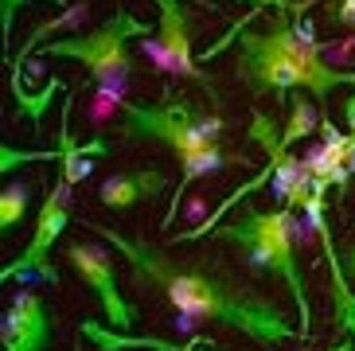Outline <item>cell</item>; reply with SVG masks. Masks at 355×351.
Masks as SVG:
<instances>
[{"label":"cell","instance_id":"obj_8","mask_svg":"<svg viewBox=\"0 0 355 351\" xmlns=\"http://www.w3.org/2000/svg\"><path fill=\"white\" fill-rule=\"evenodd\" d=\"M55 320L47 300L35 289H20L0 316V348L4 351H51Z\"/></svg>","mask_w":355,"mask_h":351},{"label":"cell","instance_id":"obj_20","mask_svg":"<svg viewBox=\"0 0 355 351\" xmlns=\"http://www.w3.org/2000/svg\"><path fill=\"white\" fill-rule=\"evenodd\" d=\"M74 351H83V343H78V340H74Z\"/></svg>","mask_w":355,"mask_h":351},{"label":"cell","instance_id":"obj_10","mask_svg":"<svg viewBox=\"0 0 355 351\" xmlns=\"http://www.w3.org/2000/svg\"><path fill=\"white\" fill-rule=\"evenodd\" d=\"M176 160H180V184H176L172 203H168V211H164V230H172V223H176V215H180V203L188 196V187L196 184V180H203V176H219L223 168L230 164V153L223 148V141H215V145L196 148V153L176 156Z\"/></svg>","mask_w":355,"mask_h":351},{"label":"cell","instance_id":"obj_14","mask_svg":"<svg viewBox=\"0 0 355 351\" xmlns=\"http://www.w3.org/2000/svg\"><path fill=\"white\" fill-rule=\"evenodd\" d=\"M59 8H67V0H51ZM24 8V0H0V35H4V47L12 40V28H16V12Z\"/></svg>","mask_w":355,"mask_h":351},{"label":"cell","instance_id":"obj_12","mask_svg":"<svg viewBox=\"0 0 355 351\" xmlns=\"http://www.w3.org/2000/svg\"><path fill=\"white\" fill-rule=\"evenodd\" d=\"M28 203H32V184H8L0 191V234H12L20 227V219L28 215Z\"/></svg>","mask_w":355,"mask_h":351},{"label":"cell","instance_id":"obj_18","mask_svg":"<svg viewBox=\"0 0 355 351\" xmlns=\"http://www.w3.org/2000/svg\"><path fill=\"white\" fill-rule=\"evenodd\" d=\"M309 4H313V0H304V4H289V12H293V16H301V12L309 8Z\"/></svg>","mask_w":355,"mask_h":351},{"label":"cell","instance_id":"obj_6","mask_svg":"<svg viewBox=\"0 0 355 351\" xmlns=\"http://www.w3.org/2000/svg\"><path fill=\"white\" fill-rule=\"evenodd\" d=\"M67 266H71L74 273H78V281L98 297L110 328L133 336L137 305H129L125 293L117 289V273H114V254H110V246H105V242H94V238H74V242H67Z\"/></svg>","mask_w":355,"mask_h":351},{"label":"cell","instance_id":"obj_4","mask_svg":"<svg viewBox=\"0 0 355 351\" xmlns=\"http://www.w3.org/2000/svg\"><path fill=\"white\" fill-rule=\"evenodd\" d=\"M223 129H227V121L219 114H203L168 86L160 102H121V121H117L121 141H129V145L153 141V145L172 148V156H188L196 148L215 145V141H223Z\"/></svg>","mask_w":355,"mask_h":351},{"label":"cell","instance_id":"obj_15","mask_svg":"<svg viewBox=\"0 0 355 351\" xmlns=\"http://www.w3.org/2000/svg\"><path fill=\"white\" fill-rule=\"evenodd\" d=\"M328 20L344 24V28H355V0H336L332 8H328Z\"/></svg>","mask_w":355,"mask_h":351},{"label":"cell","instance_id":"obj_13","mask_svg":"<svg viewBox=\"0 0 355 351\" xmlns=\"http://www.w3.org/2000/svg\"><path fill=\"white\" fill-rule=\"evenodd\" d=\"M316 121H320V114H316V105L313 102H293L289 110V121H285L282 129V145H297V141H304V137L316 129Z\"/></svg>","mask_w":355,"mask_h":351},{"label":"cell","instance_id":"obj_7","mask_svg":"<svg viewBox=\"0 0 355 351\" xmlns=\"http://www.w3.org/2000/svg\"><path fill=\"white\" fill-rule=\"evenodd\" d=\"M160 12L157 20V35L145 43V51L153 55V62L160 67V74H180V78H191L203 90L215 98V86H211L207 71H199L196 51H191V12L180 4V0H153Z\"/></svg>","mask_w":355,"mask_h":351},{"label":"cell","instance_id":"obj_16","mask_svg":"<svg viewBox=\"0 0 355 351\" xmlns=\"http://www.w3.org/2000/svg\"><path fill=\"white\" fill-rule=\"evenodd\" d=\"M340 269H344L347 285H355V246H347L344 254H340Z\"/></svg>","mask_w":355,"mask_h":351},{"label":"cell","instance_id":"obj_1","mask_svg":"<svg viewBox=\"0 0 355 351\" xmlns=\"http://www.w3.org/2000/svg\"><path fill=\"white\" fill-rule=\"evenodd\" d=\"M86 230H94L110 250H117L129 262L133 285L160 289V297L184 316V320H215L223 328H234L258 348L293 340L289 312L273 297L258 293L254 285L239 281L227 266L215 262V254H191L172 258V250L153 246L145 238H125L121 230H110L94 219H78Z\"/></svg>","mask_w":355,"mask_h":351},{"label":"cell","instance_id":"obj_3","mask_svg":"<svg viewBox=\"0 0 355 351\" xmlns=\"http://www.w3.org/2000/svg\"><path fill=\"white\" fill-rule=\"evenodd\" d=\"M157 35V28L145 20L129 16L125 8H117L105 24L90 31H74L67 40H51L43 43L40 55H51V59H71L83 62L90 71V83L102 86L105 94H121L137 74V59H133V40H148Z\"/></svg>","mask_w":355,"mask_h":351},{"label":"cell","instance_id":"obj_2","mask_svg":"<svg viewBox=\"0 0 355 351\" xmlns=\"http://www.w3.org/2000/svg\"><path fill=\"white\" fill-rule=\"evenodd\" d=\"M293 234H297V215H293V207L261 211V207H254L250 199H246V203L239 207V215H227L207 238L234 246L242 258H246L250 269L282 281L285 289H289V297L297 300L301 336L309 340V336H313V305H309V289H304V273H301V266H297Z\"/></svg>","mask_w":355,"mask_h":351},{"label":"cell","instance_id":"obj_17","mask_svg":"<svg viewBox=\"0 0 355 351\" xmlns=\"http://www.w3.org/2000/svg\"><path fill=\"white\" fill-rule=\"evenodd\" d=\"M344 176H355V133H347L344 141Z\"/></svg>","mask_w":355,"mask_h":351},{"label":"cell","instance_id":"obj_19","mask_svg":"<svg viewBox=\"0 0 355 351\" xmlns=\"http://www.w3.org/2000/svg\"><path fill=\"white\" fill-rule=\"evenodd\" d=\"M332 351H355V348H352V343H340V348H332Z\"/></svg>","mask_w":355,"mask_h":351},{"label":"cell","instance_id":"obj_9","mask_svg":"<svg viewBox=\"0 0 355 351\" xmlns=\"http://www.w3.org/2000/svg\"><path fill=\"white\" fill-rule=\"evenodd\" d=\"M164 187H168V176L160 168H125V172L105 176L98 184V199L110 211H129L137 203H148V199L164 196Z\"/></svg>","mask_w":355,"mask_h":351},{"label":"cell","instance_id":"obj_11","mask_svg":"<svg viewBox=\"0 0 355 351\" xmlns=\"http://www.w3.org/2000/svg\"><path fill=\"white\" fill-rule=\"evenodd\" d=\"M86 12H90V4L86 0H78V4H67V8H59V16H51V20H43L32 28V35H28V43L20 47V55L12 59V71H20V62L28 59V55H35L43 47V43L51 40L55 31H63V28H78V24L86 20Z\"/></svg>","mask_w":355,"mask_h":351},{"label":"cell","instance_id":"obj_5","mask_svg":"<svg viewBox=\"0 0 355 351\" xmlns=\"http://www.w3.org/2000/svg\"><path fill=\"white\" fill-rule=\"evenodd\" d=\"M71 180L67 172L59 168V180L51 184V191L43 196L40 207V219H35V230H32V242L16 262L0 269V281H24V277H43V281H59V273L51 269V246L63 238V230L71 227Z\"/></svg>","mask_w":355,"mask_h":351}]
</instances>
